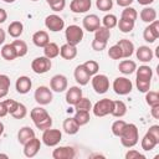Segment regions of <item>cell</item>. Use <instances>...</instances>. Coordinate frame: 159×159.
I'll return each mask as SVG.
<instances>
[{
	"instance_id": "5b68a950",
	"label": "cell",
	"mask_w": 159,
	"mask_h": 159,
	"mask_svg": "<svg viewBox=\"0 0 159 159\" xmlns=\"http://www.w3.org/2000/svg\"><path fill=\"white\" fill-rule=\"evenodd\" d=\"M65 36H66L67 43L77 46L83 39V30L78 25H70L65 30Z\"/></svg>"
},
{
	"instance_id": "1f68e13d",
	"label": "cell",
	"mask_w": 159,
	"mask_h": 159,
	"mask_svg": "<svg viewBox=\"0 0 159 159\" xmlns=\"http://www.w3.org/2000/svg\"><path fill=\"white\" fill-rule=\"evenodd\" d=\"M114 103H113V111H112V116L113 117H116V118H122V117H124L125 116V113H127V106H125V103L123 102V101H113Z\"/></svg>"
},
{
	"instance_id": "4316f807",
	"label": "cell",
	"mask_w": 159,
	"mask_h": 159,
	"mask_svg": "<svg viewBox=\"0 0 159 159\" xmlns=\"http://www.w3.org/2000/svg\"><path fill=\"white\" fill-rule=\"evenodd\" d=\"M135 73H137V78H135V80L152 81V77H153V70H152L149 66H147V65L139 66V68L135 70Z\"/></svg>"
},
{
	"instance_id": "d6986e66",
	"label": "cell",
	"mask_w": 159,
	"mask_h": 159,
	"mask_svg": "<svg viewBox=\"0 0 159 159\" xmlns=\"http://www.w3.org/2000/svg\"><path fill=\"white\" fill-rule=\"evenodd\" d=\"M82 98V89L78 86H72L66 92V102L70 106H75Z\"/></svg>"
},
{
	"instance_id": "8992f818",
	"label": "cell",
	"mask_w": 159,
	"mask_h": 159,
	"mask_svg": "<svg viewBox=\"0 0 159 159\" xmlns=\"http://www.w3.org/2000/svg\"><path fill=\"white\" fill-rule=\"evenodd\" d=\"M113 91L119 94V96H125L129 94L133 89V83L130 82V80H128L127 77H117L113 81Z\"/></svg>"
},
{
	"instance_id": "be15d7a7",
	"label": "cell",
	"mask_w": 159,
	"mask_h": 159,
	"mask_svg": "<svg viewBox=\"0 0 159 159\" xmlns=\"http://www.w3.org/2000/svg\"><path fill=\"white\" fill-rule=\"evenodd\" d=\"M4 2H7V4H11V2H14V1H16V0H2Z\"/></svg>"
},
{
	"instance_id": "7c38bea8",
	"label": "cell",
	"mask_w": 159,
	"mask_h": 159,
	"mask_svg": "<svg viewBox=\"0 0 159 159\" xmlns=\"http://www.w3.org/2000/svg\"><path fill=\"white\" fill-rule=\"evenodd\" d=\"M143 37L147 42L153 43L158 37H159V21L154 20L150 22L143 31Z\"/></svg>"
},
{
	"instance_id": "ac0fdd59",
	"label": "cell",
	"mask_w": 159,
	"mask_h": 159,
	"mask_svg": "<svg viewBox=\"0 0 159 159\" xmlns=\"http://www.w3.org/2000/svg\"><path fill=\"white\" fill-rule=\"evenodd\" d=\"M32 87V81L30 80V77L27 76H20L17 80H16V83H15V88L17 91V93L20 94H26L30 92Z\"/></svg>"
},
{
	"instance_id": "db71d44e",
	"label": "cell",
	"mask_w": 159,
	"mask_h": 159,
	"mask_svg": "<svg viewBox=\"0 0 159 159\" xmlns=\"http://www.w3.org/2000/svg\"><path fill=\"white\" fill-rule=\"evenodd\" d=\"M7 113H9V112H7V107H6L5 101H0V118L5 117Z\"/></svg>"
},
{
	"instance_id": "680465c9",
	"label": "cell",
	"mask_w": 159,
	"mask_h": 159,
	"mask_svg": "<svg viewBox=\"0 0 159 159\" xmlns=\"http://www.w3.org/2000/svg\"><path fill=\"white\" fill-rule=\"evenodd\" d=\"M5 39H6V35H5V31L0 27V45H2L5 42Z\"/></svg>"
},
{
	"instance_id": "30bf717a",
	"label": "cell",
	"mask_w": 159,
	"mask_h": 159,
	"mask_svg": "<svg viewBox=\"0 0 159 159\" xmlns=\"http://www.w3.org/2000/svg\"><path fill=\"white\" fill-rule=\"evenodd\" d=\"M91 81H92V87H93L94 92L98 94H103L109 89V80L106 75L96 73Z\"/></svg>"
},
{
	"instance_id": "83f0119b",
	"label": "cell",
	"mask_w": 159,
	"mask_h": 159,
	"mask_svg": "<svg viewBox=\"0 0 159 159\" xmlns=\"http://www.w3.org/2000/svg\"><path fill=\"white\" fill-rule=\"evenodd\" d=\"M62 128H63L65 133H67V134H70V135H73V134H76V133L80 130V125L76 123V120H75L73 117H72V118H71V117H70V118H66V119L63 120Z\"/></svg>"
},
{
	"instance_id": "6125c7cd",
	"label": "cell",
	"mask_w": 159,
	"mask_h": 159,
	"mask_svg": "<svg viewBox=\"0 0 159 159\" xmlns=\"http://www.w3.org/2000/svg\"><path fill=\"white\" fill-rule=\"evenodd\" d=\"M0 158H5V159H7L9 155H7V154H0Z\"/></svg>"
},
{
	"instance_id": "ee69618b",
	"label": "cell",
	"mask_w": 159,
	"mask_h": 159,
	"mask_svg": "<svg viewBox=\"0 0 159 159\" xmlns=\"http://www.w3.org/2000/svg\"><path fill=\"white\" fill-rule=\"evenodd\" d=\"M75 109H76V111H87V112H89V111L92 109V103H91V101H89L88 98L82 97V98L75 104Z\"/></svg>"
},
{
	"instance_id": "cb8c5ba5",
	"label": "cell",
	"mask_w": 159,
	"mask_h": 159,
	"mask_svg": "<svg viewBox=\"0 0 159 159\" xmlns=\"http://www.w3.org/2000/svg\"><path fill=\"white\" fill-rule=\"evenodd\" d=\"M34 137H35L34 129H32L31 127H27V125L20 128V130L17 132V140H19V143L22 144V145H24L25 143H27L30 139H32Z\"/></svg>"
},
{
	"instance_id": "7bdbcfd3",
	"label": "cell",
	"mask_w": 159,
	"mask_h": 159,
	"mask_svg": "<svg viewBox=\"0 0 159 159\" xmlns=\"http://www.w3.org/2000/svg\"><path fill=\"white\" fill-rule=\"evenodd\" d=\"M145 102L149 107L159 104V93L157 91H148L145 92Z\"/></svg>"
},
{
	"instance_id": "52a82bcc",
	"label": "cell",
	"mask_w": 159,
	"mask_h": 159,
	"mask_svg": "<svg viewBox=\"0 0 159 159\" xmlns=\"http://www.w3.org/2000/svg\"><path fill=\"white\" fill-rule=\"evenodd\" d=\"M34 98L35 101L40 104V106H46V104H50L53 99V96H52V91L46 87V86H39L34 93Z\"/></svg>"
},
{
	"instance_id": "7402d4cb",
	"label": "cell",
	"mask_w": 159,
	"mask_h": 159,
	"mask_svg": "<svg viewBox=\"0 0 159 159\" xmlns=\"http://www.w3.org/2000/svg\"><path fill=\"white\" fill-rule=\"evenodd\" d=\"M135 55H137V58L142 62H150L154 57L153 50L149 48V46H139L135 51Z\"/></svg>"
},
{
	"instance_id": "3957f363",
	"label": "cell",
	"mask_w": 159,
	"mask_h": 159,
	"mask_svg": "<svg viewBox=\"0 0 159 159\" xmlns=\"http://www.w3.org/2000/svg\"><path fill=\"white\" fill-rule=\"evenodd\" d=\"M113 103L114 102L109 98L99 99L98 102L94 103V106H92L93 114L96 117H106V116L111 114L112 111H113Z\"/></svg>"
},
{
	"instance_id": "484cf974",
	"label": "cell",
	"mask_w": 159,
	"mask_h": 159,
	"mask_svg": "<svg viewBox=\"0 0 159 159\" xmlns=\"http://www.w3.org/2000/svg\"><path fill=\"white\" fill-rule=\"evenodd\" d=\"M157 144H159V142H158V140H157L149 132L145 133V135L143 137L142 143H140L142 149L145 150V152H150V150H153V149L157 147Z\"/></svg>"
},
{
	"instance_id": "7a4b0ae2",
	"label": "cell",
	"mask_w": 159,
	"mask_h": 159,
	"mask_svg": "<svg viewBox=\"0 0 159 159\" xmlns=\"http://www.w3.org/2000/svg\"><path fill=\"white\" fill-rule=\"evenodd\" d=\"M119 138H120V143L123 147L133 148L138 143V139H139V132H138L137 125L133 123H129V124L127 123V125Z\"/></svg>"
},
{
	"instance_id": "94428289",
	"label": "cell",
	"mask_w": 159,
	"mask_h": 159,
	"mask_svg": "<svg viewBox=\"0 0 159 159\" xmlns=\"http://www.w3.org/2000/svg\"><path fill=\"white\" fill-rule=\"evenodd\" d=\"M2 133H4V124L0 122V135H1Z\"/></svg>"
},
{
	"instance_id": "d590c367",
	"label": "cell",
	"mask_w": 159,
	"mask_h": 159,
	"mask_svg": "<svg viewBox=\"0 0 159 159\" xmlns=\"http://www.w3.org/2000/svg\"><path fill=\"white\" fill-rule=\"evenodd\" d=\"M75 120H76V123L80 125V127H82V125H86L88 122H89V112H87V111H76V114H75Z\"/></svg>"
},
{
	"instance_id": "9f6ffc18",
	"label": "cell",
	"mask_w": 159,
	"mask_h": 159,
	"mask_svg": "<svg viewBox=\"0 0 159 159\" xmlns=\"http://www.w3.org/2000/svg\"><path fill=\"white\" fill-rule=\"evenodd\" d=\"M133 1H134V0H117V4H118V6L127 7V6H130Z\"/></svg>"
},
{
	"instance_id": "e575fe53",
	"label": "cell",
	"mask_w": 159,
	"mask_h": 159,
	"mask_svg": "<svg viewBox=\"0 0 159 159\" xmlns=\"http://www.w3.org/2000/svg\"><path fill=\"white\" fill-rule=\"evenodd\" d=\"M11 43H12V46L16 50L17 57H24L27 53V50L29 48H27V43L25 41H22V40H14Z\"/></svg>"
},
{
	"instance_id": "6f0895ef",
	"label": "cell",
	"mask_w": 159,
	"mask_h": 159,
	"mask_svg": "<svg viewBox=\"0 0 159 159\" xmlns=\"http://www.w3.org/2000/svg\"><path fill=\"white\" fill-rule=\"evenodd\" d=\"M6 19H7V12H6L2 7H0V24L5 22V21H6Z\"/></svg>"
},
{
	"instance_id": "8d00e7d4",
	"label": "cell",
	"mask_w": 159,
	"mask_h": 159,
	"mask_svg": "<svg viewBox=\"0 0 159 159\" xmlns=\"http://www.w3.org/2000/svg\"><path fill=\"white\" fill-rule=\"evenodd\" d=\"M10 88V78L6 75H0V98L7 96Z\"/></svg>"
},
{
	"instance_id": "4fadbf2b",
	"label": "cell",
	"mask_w": 159,
	"mask_h": 159,
	"mask_svg": "<svg viewBox=\"0 0 159 159\" xmlns=\"http://www.w3.org/2000/svg\"><path fill=\"white\" fill-rule=\"evenodd\" d=\"M67 86H68V81H67V77L63 75H55L50 81V88L57 93L66 91Z\"/></svg>"
},
{
	"instance_id": "603a6c76",
	"label": "cell",
	"mask_w": 159,
	"mask_h": 159,
	"mask_svg": "<svg viewBox=\"0 0 159 159\" xmlns=\"http://www.w3.org/2000/svg\"><path fill=\"white\" fill-rule=\"evenodd\" d=\"M32 42L35 46L37 47H45L48 42H50V37H48V34L43 30H40V31H36L34 35H32Z\"/></svg>"
},
{
	"instance_id": "7dc6e473",
	"label": "cell",
	"mask_w": 159,
	"mask_h": 159,
	"mask_svg": "<svg viewBox=\"0 0 159 159\" xmlns=\"http://www.w3.org/2000/svg\"><path fill=\"white\" fill-rule=\"evenodd\" d=\"M46 2L53 11H62L66 6V0H46Z\"/></svg>"
},
{
	"instance_id": "91938a15",
	"label": "cell",
	"mask_w": 159,
	"mask_h": 159,
	"mask_svg": "<svg viewBox=\"0 0 159 159\" xmlns=\"http://www.w3.org/2000/svg\"><path fill=\"white\" fill-rule=\"evenodd\" d=\"M140 5H144V6H148V5H150V4H153L154 2V0H137Z\"/></svg>"
},
{
	"instance_id": "74e56055",
	"label": "cell",
	"mask_w": 159,
	"mask_h": 159,
	"mask_svg": "<svg viewBox=\"0 0 159 159\" xmlns=\"http://www.w3.org/2000/svg\"><path fill=\"white\" fill-rule=\"evenodd\" d=\"M109 37H111V31H109V29H107L104 26H99L94 31V39H97V40H102V41L108 42Z\"/></svg>"
},
{
	"instance_id": "44dd1931",
	"label": "cell",
	"mask_w": 159,
	"mask_h": 159,
	"mask_svg": "<svg viewBox=\"0 0 159 159\" xmlns=\"http://www.w3.org/2000/svg\"><path fill=\"white\" fill-rule=\"evenodd\" d=\"M117 45L120 47L122 50V55H123V58H128L130 57L133 53H134V43L130 41V40H127V39H122L117 42Z\"/></svg>"
},
{
	"instance_id": "f907efd6",
	"label": "cell",
	"mask_w": 159,
	"mask_h": 159,
	"mask_svg": "<svg viewBox=\"0 0 159 159\" xmlns=\"http://www.w3.org/2000/svg\"><path fill=\"white\" fill-rule=\"evenodd\" d=\"M92 48L94 50V51H102V50H104L106 47H107V42L106 41H102V40H97V39H93V41H92Z\"/></svg>"
},
{
	"instance_id": "f6af8a7d",
	"label": "cell",
	"mask_w": 159,
	"mask_h": 159,
	"mask_svg": "<svg viewBox=\"0 0 159 159\" xmlns=\"http://www.w3.org/2000/svg\"><path fill=\"white\" fill-rule=\"evenodd\" d=\"M125 125H127V123H125L124 120H122V119L116 120V122L112 124V133H113V135L120 137V134H122V132L124 130Z\"/></svg>"
},
{
	"instance_id": "f1b7e54d",
	"label": "cell",
	"mask_w": 159,
	"mask_h": 159,
	"mask_svg": "<svg viewBox=\"0 0 159 159\" xmlns=\"http://www.w3.org/2000/svg\"><path fill=\"white\" fill-rule=\"evenodd\" d=\"M7 32L14 39L20 37L22 35V32H24V25H22V22L21 21H12V22H10V25L7 26Z\"/></svg>"
},
{
	"instance_id": "e7e4bbea",
	"label": "cell",
	"mask_w": 159,
	"mask_h": 159,
	"mask_svg": "<svg viewBox=\"0 0 159 159\" xmlns=\"http://www.w3.org/2000/svg\"><path fill=\"white\" fill-rule=\"evenodd\" d=\"M31 1H39V0H31Z\"/></svg>"
},
{
	"instance_id": "e0dca14e",
	"label": "cell",
	"mask_w": 159,
	"mask_h": 159,
	"mask_svg": "<svg viewBox=\"0 0 159 159\" xmlns=\"http://www.w3.org/2000/svg\"><path fill=\"white\" fill-rule=\"evenodd\" d=\"M92 6L91 0H72L70 4V9L75 14H83L87 12Z\"/></svg>"
},
{
	"instance_id": "f5cc1de1",
	"label": "cell",
	"mask_w": 159,
	"mask_h": 159,
	"mask_svg": "<svg viewBox=\"0 0 159 159\" xmlns=\"http://www.w3.org/2000/svg\"><path fill=\"white\" fill-rule=\"evenodd\" d=\"M148 132L159 142V125L158 124H154V125H152V127H149V129H148Z\"/></svg>"
},
{
	"instance_id": "816d5d0a",
	"label": "cell",
	"mask_w": 159,
	"mask_h": 159,
	"mask_svg": "<svg viewBox=\"0 0 159 159\" xmlns=\"http://www.w3.org/2000/svg\"><path fill=\"white\" fill-rule=\"evenodd\" d=\"M139 158L145 159V155L142 154V153H139V152L135 150V149H130V150H128V152L125 153V159H139Z\"/></svg>"
},
{
	"instance_id": "d6a6232c",
	"label": "cell",
	"mask_w": 159,
	"mask_h": 159,
	"mask_svg": "<svg viewBox=\"0 0 159 159\" xmlns=\"http://www.w3.org/2000/svg\"><path fill=\"white\" fill-rule=\"evenodd\" d=\"M43 53L47 58L52 60V58H56L58 55H60V47L57 43L55 42H48L45 47H43Z\"/></svg>"
},
{
	"instance_id": "ba28073f",
	"label": "cell",
	"mask_w": 159,
	"mask_h": 159,
	"mask_svg": "<svg viewBox=\"0 0 159 159\" xmlns=\"http://www.w3.org/2000/svg\"><path fill=\"white\" fill-rule=\"evenodd\" d=\"M62 139V133L60 129L47 128L42 133V142L47 147H56Z\"/></svg>"
},
{
	"instance_id": "4dcf8cb0",
	"label": "cell",
	"mask_w": 159,
	"mask_h": 159,
	"mask_svg": "<svg viewBox=\"0 0 159 159\" xmlns=\"http://www.w3.org/2000/svg\"><path fill=\"white\" fill-rule=\"evenodd\" d=\"M118 70L123 73V75H132L137 70V63L132 60H123L119 66H118Z\"/></svg>"
},
{
	"instance_id": "9a60e30c",
	"label": "cell",
	"mask_w": 159,
	"mask_h": 159,
	"mask_svg": "<svg viewBox=\"0 0 159 159\" xmlns=\"http://www.w3.org/2000/svg\"><path fill=\"white\" fill-rule=\"evenodd\" d=\"M41 149V142L39 138L34 137L32 139H30L27 143L24 144V154L27 158H34L37 155V153Z\"/></svg>"
},
{
	"instance_id": "f35d334b",
	"label": "cell",
	"mask_w": 159,
	"mask_h": 159,
	"mask_svg": "<svg viewBox=\"0 0 159 159\" xmlns=\"http://www.w3.org/2000/svg\"><path fill=\"white\" fill-rule=\"evenodd\" d=\"M102 24H103L104 27H107V29L111 30V29H113V27L117 26L118 19H117V16L113 15V14H107V15H104V17L102 19Z\"/></svg>"
},
{
	"instance_id": "f546056e",
	"label": "cell",
	"mask_w": 159,
	"mask_h": 159,
	"mask_svg": "<svg viewBox=\"0 0 159 159\" xmlns=\"http://www.w3.org/2000/svg\"><path fill=\"white\" fill-rule=\"evenodd\" d=\"M139 16H140V19H142L143 22L150 24V22H153L154 20H157V11H155L154 7L147 6V7H144V9L140 11Z\"/></svg>"
},
{
	"instance_id": "60d3db41",
	"label": "cell",
	"mask_w": 159,
	"mask_h": 159,
	"mask_svg": "<svg viewBox=\"0 0 159 159\" xmlns=\"http://www.w3.org/2000/svg\"><path fill=\"white\" fill-rule=\"evenodd\" d=\"M83 67L86 68V71L89 73L91 77L94 76L96 73H98V70H99V65H98V62L94 61V60H88V61H86V62L83 63Z\"/></svg>"
},
{
	"instance_id": "2e32d148",
	"label": "cell",
	"mask_w": 159,
	"mask_h": 159,
	"mask_svg": "<svg viewBox=\"0 0 159 159\" xmlns=\"http://www.w3.org/2000/svg\"><path fill=\"white\" fill-rule=\"evenodd\" d=\"M82 25H83V29L87 30L88 32H94L101 26V19L96 14H89L83 17Z\"/></svg>"
},
{
	"instance_id": "c3c4849f",
	"label": "cell",
	"mask_w": 159,
	"mask_h": 159,
	"mask_svg": "<svg viewBox=\"0 0 159 159\" xmlns=\"http://www.w3.org/2000/svg\"><path fill=\"white\" fill-rule=\"evenodd\" d=\"M96 6L101 11H109L113 7V0H96Z\"/></svg>"
},
{
	"instance_id": "6da1fadb",
	"label": "cell",
	"mask_w": 159,
	"mask_h": 159,
	"mask_svg": "<svg viewBox=\"0 0 159 159\" xmlns=\"http://www.w3.org/2000/svg\"><path fill=\"white\" fill-rule=\"evenodd\" d=\"M30 117L34 122V124L36 125L37 129L45 130L47 128H51L52 125V118L51 116L47 113V111L42 107H35L31 109L30 112Z\"/></svg>"
},
{
	"instance_id": "d4e9b609",
	"label": "cell",
	"mask_w": 159,
	"mask_h": 159,
	"mask_svg": "<svg viewBox=\"0 0 159 159\" xmlns=\"http://www.w3.org/2000/svg\"><path fill=\"white\" fill-rule=\"evenodd\" d=\"M60 55L65 60H73L77 56V47L70 43H65L60 47Z\"/></svg>"
},
{
	"instance_id": "ffe728a7",
	"label": "cell",
	"mask_w": 159,
	"mask_h": 159,
	"mask_svg": "<svg viewBox=\"0 0 159 159\" xmlns=\"http://www.w3.org/2000/svg\"><path fill=\"white\" fill-rule=\"evenodd\" d=\"M73 76H75V80L76 82L80 84V86H86L89 80H91V76L89 73L86 71V68L83 67V65H78L73 72Z\"/></svg>"
},
{
	"instance_id": "9c48e42d",
	"label": "cell",
	"mask_w": 159,
	"mask_h": 159,
	"mask_svg": "<svg viewBox=\"0 0 159 159\" xmlns=\"http://www.w3.org/2000/svg\"><path fill=\"white\" fill-rule=\"evenodd\" d=\"M51 66H52L51 60L47 58L46 56L36 57V58H34L32 62H31V70H32L35 73H37V75H43V73H46L47 71L51 70Z\"/></svg>"
},
{
	"instance_id": "b9f144b4",
	"label": "cell",
	"mask_w": 159,
	"mask_h": 159,
	"mask_svg": "<svg viewBox=\"0 0 159 159\" xmlns=\"http://www.w3.org/2000/svg\"><path fill=\"white\" fill-rule=\"evenodd\" d=\"M120 17H122V19H125V20H130V21H134V22H135L137 17H138V12H137V10H135L134 7L127 6V7H124V10L122 11V16H120Z\"/></svg>"
},
{
	"instance_id": "836d02e7",
	"label": "cell",
	"mask_w": 159,
	"mask_h": 159,
	"mask_svg": "<svg viewBox=\"0 0 159 159\" xmlns=\"http://www.w3.org/2000/svg\"><path fill=\"white\" fill-rule=\"evenodd\" d=\"M1 56L6 61H12V60H15L17 57L16 50L12 46V43H6V45L2 46V48H1Z\"/></svg>"
},
{
	"instance_id": "8fae6325",
	"label": "cell",
	"mask_w": 159,
	"mask_h": 159,
	"mask_svg": "<svg viewBox=\"0 0 159 159\" xmlns=\"http://www.w3.org/2000/svg\"><path fill=\"white\" fill-rule=\"evenodd\" d=\"M45 26L50 31H52V32H58V31L63 30V27H65V20L61 16L56 15V14H51V15L46 16V19H45Z\"/></svg>"
},
{
	"instance_id": "5bb4252c",
	"label": "cell",
	"mask_w": 159,
	"mask_h": 159,
	"mask_svg": "<svg viewBox=\"0 0 159 159\" xmlns=\"http://www.w3.org/2000/svg\"><path fill=\"white\" fill-rule=\"evenodd\" d=\"M75 155H76V150L73 147H70V145L57 147L52 152L53 159H73Z\"/></svg>"
},
{
	"instance_id": "11a10c76",
	"label": "cell",
	"mask_w": 159,
	"mask_h": 159,
	"mask_svg": "<svg viewBox=\"0 0 159 159\" xmlns=\"http://www.w3.org/2000/svg\"><path fill=\"white\" fill-rule=\"evenodd\" d=\"M150 113L152 116L155 118V119H159V104H155V106H152L150 107Z\"/></svg>"
},
{
	"instance_id": "bcb514c9",
	"label": "cell",
	"mask_w": 159,
	"mask_h": 159,
	"mask_svg": "<svg viewBox=\"0 0 159 159\" xmlns=\"http://www.w3.org/2000/svg\"><path fill=\"white\" fill-rule=\"evenodd\" d=\"M108 56H109V58H112V60H119V58H123L120 47H119L117 43L113 45V46H111L109 50H108Z\"/></svg>"
},
{
	"instance_id": "ab89813d",
	"label": "cell",
	"mask_w": 159,
	"mask_h": 159,
	"mask_svg": "<svg viewBox=\"0 0 159 159\" xmlns=\"http://www.w3.org/2000/svg\"><path fill=\"white\" fill-rule=\"evenodd\" d=\"M118 27H119V30L122 31V32H124V34H128V32H130L133 29H134V21H130V20H125V19H119V21H118Z\"/></svg>"
},
{
	"instance_id": "277c9868",
	"label": "cell",
	"mask_w": 159,
	"mask_h": 159,
	"mask_svg": "<svg viewBox=\"0 0 159 159\" xmlns=\"http://www.w3.org/2000/svg\"><path fill=\"white\" fill-rule=\"evenodd\" d=\"M6 107H7V112L10 113V116H12L16 119H22L26 117L27 114V108L25 104L16 102L14 99H5Z\"/></svg>"
},
{
	"instance_id": "681fc988",
	"label": "cell",
	"mask_w": 159,
	"mask_h": 159,
	"mask_svg": "<svg viewBox=\"0 0 159 159\" xmlns=\"http://www.w3.org/2000/svg\"><path fill=\"white\" fill-rule=\"evenodd\" d=\"M135 86L139 92L145 93L150 89V81H142V80H135Z\"/></svg>"
}]
</instances>
